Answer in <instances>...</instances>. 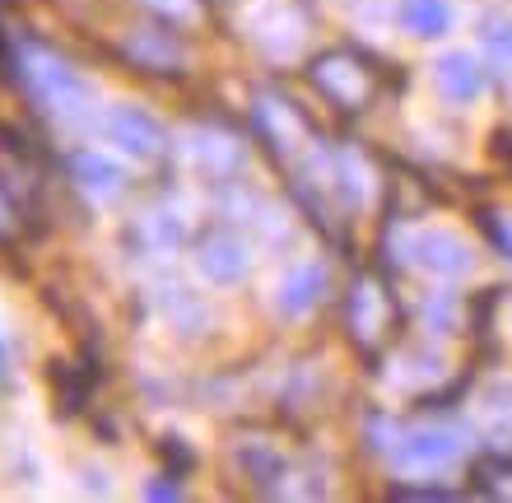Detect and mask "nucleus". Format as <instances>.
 <instances>
[{
  "label": "nucleus",
  "mask_w": 512,
  "mask_h": 503,
  "mask_svg": "<svg viewBox=\"0 0 512 503\" xmlns=\"http://www.w3.org/2000/svg\"><path fill=\"white\" fill-rule=\"evenodd\" d=\"M308 80H312V89H317L326 103H336L340 112H368L373 98H378V66H373L364 52H354V47L322 52L308 66Z\"/></svg>",
  "instance_id": "nucleus-1"
},
{
  "label": "nucleus",
  "mask_w": 512,
  "mask_h": 503,
  "mask_svg": "<svg viewBox=\"0 0 512 503\" xmlns=\"http://www.w3.org/2000/svg\"><path fill=\"white\" fill-rule=\"evenodd\" d=\"M345 327H350V340L364 354H378L396 327H401V303L387 289L382 275H359L350 285V299H345Z\"/></svg>",
  "instance_id": "nucleus-2"
},
{
  "label": "nucleus",
  "mask_w": 512,
  "mask_h": 503,
  "mask_svg": "<svg viewBox=\"0 0 512 503\" xmlns=\"http://www.w3.org/2000/svg\"><path fill=\"white\" fill-rule=\"evenodd\" d=\"M24 80H28V89H33V98H38L42 108L61 112V117H80V112L89 108V98H94L89 94V84H84L80 75L52 52V47H28Z\"/></svg>",
  "instance_id": "nucleus-3"
},
{
  "label": "nucleus",
  "mask_w": 512,
  "mask_h": 503,
  "mask_svg": "<svg viewBox=\"0 0 512 503\" xmlns=\"http://www.w3.org/2000/svg\"><path fill=\"white\" fill-rule=\"evenodd\" d=\"M461 452H466V434L461 429L424 424V429H410L405 438H396L391 462H396V471H410V476H433V471H447Z\"/></svg>",
  "instance_id": "nucleus-4"
},
{
  "label": "nucleus",
  "mask_w": 512,
  "mask_h": 503,
  "mask_svg": "<svg viewBox=\"0 0 512 503\" xmlns=\"http://www.w3.org/2000/svg\"><path fill=\"white\" fill-rule=\"evenodd\" d=\"M256 131L266 140L270 154H280V159H294L303 145H308V122H303V112L280 94H256Z\"/></svg>",
  "instance_id": "nucleus-5"
},
{
  "label": "nucleus",
  "mask_w": 512,
  "mask_h": 503,
  "mask_svg": "<svg viewBox=\"0 0 512 503\" xmlns=\"http://www.w3.org/2000/svg\"><path fill=\"white\" fill-rule=\"evenodd\" d=\"M405 257L415 261V266H424V271H433V275H447V280H457V275H466L475 266L471 247L461 243L457 233H447V229L415 233V238L405 243Z\"/></svg>",
  "instance_id": "nucleus-6"
},
{
  "label": "nucleus",
  "mask_w": 512,
  "mask_h": 503,
  "mask_svg": "<svg viewBox=\"0 0 512 503\" xmlns=\"http://www.w3.org/2000/svg\"><path fill=\"white\" fill-rule=\"evenodd\" d=\"M103 136H108L112 145H122L126 154H135V159H159L163 145H168L163 126L154 122L145 108H112L108 117H103Z\"/></svg>",
  "instance_id": "nucleus-7"
},
{
  "label": "nucleus",
  "mask_w": 512,
  "mask_h": 503,
  "mask_svg": "<svg viewBox=\"0 0 512 503\" xmlns=\"http://www.w3.org/2000/svg\"><path fill=\"white\" fill-rule=\"evenodd\" d=\"M433 80H438V89H443L447 103H461V108H471L475 98H485V89H489L485 66H480L471 52H447V56H438Z\"/></svg>",
  "instance_id": "nucleus-8"
},
{
  "label": "nucleus",
  "mask_w": 512,
  "mask_h": 503,
  "mask_svg": "<svg viewBox=\"0 0 512 503\" xmlns=\"http://www.w3.org/2000/svg\"><path fill=\"white\" fill-rule=\"evenodd\" d=\"M201 271H205V280H210V285H243L247 275H252V257H247V247L238 243V238H233V233H210V238H205L201 243Z\"/></svg>",
  "instance_id": "nucleus-9"
},
{
  "label": "nucleus",
  "mask_w": 512,
  "mask_h": 503,
  "mask_svg": "<svg viewBox=\"0 0 512 503\" xmlns=\"http://www.w3.org/2000/svg\"><path fill=\"white\" fill-rule=\"evenodd\" d=\"M322 294H326V266L322 261H298V266L284 271L280 289H275V308L284 317H308L322 303Z\"/></svg>",
  "instance_id": "nucleus-10"
},
{
  "label": "nucleus",
  "mask_w": 512,
  "mask_h": 503,
  "mask_svg": "<svg viewBox=\"0 0 512 503\" xmlns=\"http://www.w3.org/2000/svg\"><path fill=\"white\" fill-rule=\"evenodd\" d=\"M122 52L131 56L140 70H154V75H177V70H182V47H177L168 33H159V28H140V33H126Z\"/></svg>",
  "instance_id": "nucleus-11"
},
{
  "label": "nucleus",
  "mask_w": 512,
  "mask_h": 503,
  "mask_svg": "<svg viewBox=\"0 0 512 503\" xmlns=\"http://www.w3.org/2000/svg\"><path fill=\"white\" fill-rule=\"evenodd\" d=\"M70 173H75V182H80L84 191H94V196H117L122 182H126L122 168L112 164L108 154H98V150L70 154Z\"/></svg>",
  "instance_id": "nucleus-12"
},
{
  "label": "nucleus",
  "mask_w": 512,
  "mask_h": 503,
  "mask_svg": "<svg viewBox=\"0 0 512 503\" xmlns=\"http://www.w3.org/2000/svg\"><path fill=\"white\" fill-rule=\"evenodd\" d=\"M452 19V0H401V24L415 38H443Z\"/></svg>",
  "instance_id": "nucleus-13"
},
{
  "label": "nucleus",
  "mask_w": 512,
  "mask_h": 503,
  "mask_svg": "<svg viewBox=\"0 0 512 503\" xmlns=\"http://www.w3.org/2000/svg\"><path fill=\"white\" fill-rule=\"evenodd\" d=\"M475 490L489 494V499L512 503V457H503V452L480 457V462H475Z\"/></svg>",
  "instance_id": "nucleus-14"
},
{
  "label": "nucleus",
  "mask_w": 512,
  "mask_h": 503,
  "mask_svg": "<svg viewBox=\"0 0 512 503\" xmlns=\"http://www.w3.org/2000/svg\"><path fill=\"white\" fill-rule=\"evenodd\" d=\"M196 154H201L205 164H210V173H229V168H238V159H243V150L233 145V140L224 136H201V145H196Z\"/></svg>",
  "instance_id": "nucleus-15"
},
{
  "label": "nucleus",
  "mask_w": 512,
  "mask_h": 503,
  "mask_svg": "<svg viewBox=\"0 0 512 503\" xmlns=\"http://www.w3.org/2000/svg\"><path fill=\"white\" fill-rule=\"evenodd\" d=\"M480 224H485L489 243H494L503 257L512 261V210H485V215H480Z\"/></svg>",
  "instance_id": "nucleus-16"
},
{
  "label": "nucleus",
  "mask_w": 512,
  "mask_h": 503,
  "mask_svg": "<svg viewBox=\"0 0 512 503\" xmlns=\"http://www.w3.org/2000/svg\"><path fill=\"white\" fill-rule=\"evenodd\" d=\"M145 229H154V243H159V247H177L182 238H187L182 219H173V215H149Z\"/></svg>",
  "instance_id": "nucleus-17"
},
{
  "label": "nucleus",
  "mask_w": 512,
  "mask_h": 503,
  "mask_svg": "<svg viewBox=\"0 0 512 503\" xmlns=\"http://www.w3.org/2000/svg\"><path fill=\"white\" fill-rule=\"evenodd\" d=\"M452 322H457V299H452V294H438V299L429 303V327L443 336V331H452Z\"/></svg>",
  "instance_id": "nucleus-18"
},
{
  "label": "nucleus",
  "mask_w": 512,
  "mask_h": 503,
  "mask_svg": "<svg viewBox=\"0 0 512 503\" xmlns=\"http://www.w3.org/2000/svg\"><path fill=\"white\" fill-rule=\"evenodd\" d=\"M145 5L168 19H196V0H145Z\"/></svg>",
  "instance_id": "nucleus-19"
},
{
  "label": "nucleus",
  "mask_w": 512,
  "mask_h": 503,
  "mask_svg": "<svg viewBox=\"0 0 512 503\" xmlns=\"http://www.w3.org/2000/svg\"><path fill=\"white\" fill-rule=\"evenodd\" d=\"M182 485H145V499H177Z\"/></svg>",
  "instance_id": "nucleus-20"
}]
</instances>
